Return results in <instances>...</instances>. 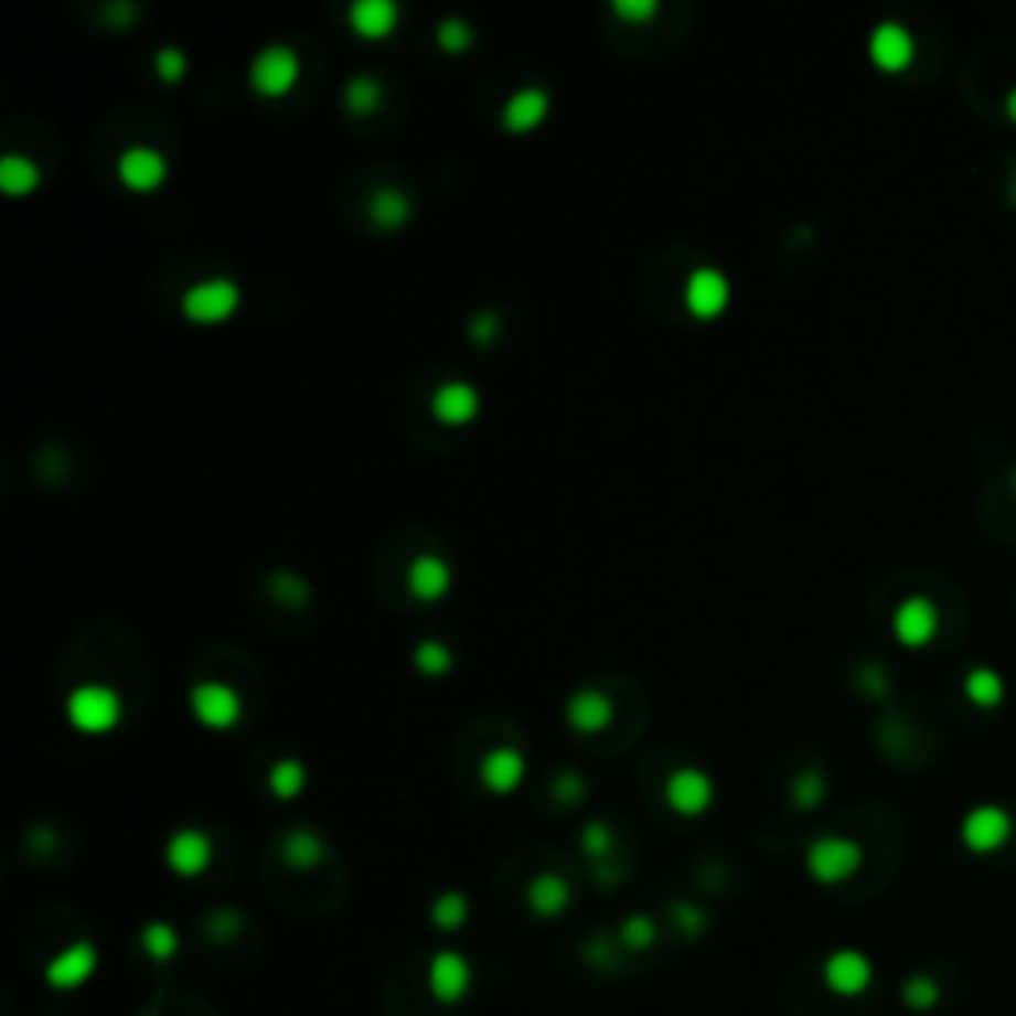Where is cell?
Wrapping results in <instances>:
<instances>
[{"instance_id": "obj_1", "label": "cell", "mask_w": 1016, "mask_h": 1016, "mask_svg": "<svg viewBox=\"0 0 1016 1016\" xmlns=\"http://www.w3.org/2000/svg\"><path fill=\"white\" fill-rule=\"evenodd\" d=\"M183 318L195 322V327H218L227 322L238 307H243V290H238L235 278L218 275V278H203L195 287L183 290Z\"/></svg>"}, {"instance_id": "obj_2", "label": "cell", "mask_w": 1016, "mask_h": 1016, "mask_svg": "<svg viewBox=\"0 0 1016 1016\" xmlns=\"http://www.w3.org/2000/svg\"><path fill=\"white\" fill-rule=\"evenodd\" d=\"M64 710H68V723L76 730H84V735H104V730H111L119 723L124 703H119L116 691L104 687V683H79L68 695V703H64Z\"/></svg>"}, {"instance_id": "obj_3", "label": "cell", "mask_w": 1016, "mask_h": 1016, "mask_svg": "<svg viewBox=\"0 0 1016 1016\" xmlns=\"http://www.w3.org/2000/svg\"><path fill=\"white\" fill-rule=\"evenodd\" d=\"M302 76V60L290 44H267L250 60V88L267 99H282Z\"/></svg>"}, {"instance_id": "obj_4", "label": "cell", "mask_w": 1016, "mask_h": 1016, "mask_svg": "<svg viewBox=\"0 0 1016 1016\" xmlns=\"http://www.w3.org/2000/svg\"><path fill=\"white\" fill-rule=\"evenodd\" d=\"M862 866V846L854 838H838V834H826V838H814L806 849V869L810 878L822 881V886H838V881L854 878Z\"/></svg>"}, {"instance_id": "obj_5", "label": "cell", "mask_w": 1016, "mask_h": 1016, "mask_svg": "<svg viewBox=\"0 0 1016 1016\" xmlns=\"http://www.w3.org/2000/svg\"><path fill=\"white\" fill-rule=\"evenodd\" d=\"M191 710L195 719L211 730H231L238 719H243V699L238 691L223 680H203L191 687Z\"/></svg>"}, {"instance_id": "obj_6", "label": "cell", "mask_w": 1016, "mask_h": 1016, "mask_svg": "<svg viewBox=\"0 0 1016 1016\" xmlns=\"http://www.w3.org/2000/svg\"><path fill=\"white\" fill-rule=\"evenodd\" d=\"M116 175L128 191L148 195V191H156L168 179V156L159 148H148V143H131V148L119 151Z\"/></svg>"}, {"instance_id": "obj_7", "label": "cell", "mask_w": 1016, "mask_h": 1016, "mask_svg": "<svg viewBox=\"0 0 1016 1016\" xmlns=\"http://www.w3.org/2000/svg\"><path fill=\"white\" fill-rule=\"evenodd\" d=\"M663 794H667V806H672L675 814H683V819H695V814H703V810L715 802V782H710L707 770L680 767L672 779H667Z\"/></svg>"}, {"instance_id": "obj_8", "label": "cell", "mask_w": 1016, "mask_h": 1016, "mask_svg": "<svg viewBox=\"0 0 1016 1016\" xmlns=\"http://www.w3.org/2000/svg\"><path fill=\"white\" fill-rule=\"evenodd\" d=\"M469 985H473V965H469L464 953H457V949L434 953V961H429V993L441 1005H457L469 993Z\"/></svg>"}, {"instance_id": "obj_9", "label": "cell", "mask_w": 1016, "mask_h": 1016, "mask_svg": "<svg viewBox=\"0 0 1016 1016\" xmlns=\"http://www.w3.org/2000/svg\"><path fill=\"white\" fill-rule=\"evenodd\" d=\"M683 298H687V310L695 318H719L730 302V282L723 270L715 267H699L687 275V287H683Z\"/></svg>"}, {"instance_id": "obj_10", "label": "cell", "mask_w": 1016, "mask_h": 1016, "mask_svg": "<svg viewBox=\"0 0 1016 1016\" xmlns=\"http://www.w3.org/2000/svg\"><path fill=\"white\" fill-rule=\"evenodd\" d=\"M1008 834H1013V819H1008L1001 806L969 810L965 822H961V838H965L969 849H977V854H993V849H1001L1008 842Z\"/></svg>"}, {"instance_id": "obj_11", "label": "cell", "mask_w": 1016, "mask_h": 1016, "mask_svg": "<svg viewBox=\"0 0 1016 1016\" xmlns=\"http://www.w3.org/2000/svg\"><path fill=\"white\" fill-rule=\"evenodd\" d=\"M96 965H99L96 945H88V941H76V945L60 949L56 958L49 961V969H44V981H49L52 988H79V985H88V981L96 977Z\"/></svg>"}, {"instance_id": "obj_12", "label": "cell", "mask_w": 1016, "mask_h": 1016, "mask_svg": "<svg viewBox=\"0 0 1016 1016\" xmlns=\"http://www.w3.org/2000/svg\"><path fill=\"white\" fill-rule=\"evenodd\" d=\"M894 635L901 648H926L938 635V608L926 596H906L894 612Z\"/></svg>"}, {"instance_id": "obj_13", "label": "cell", "mask_w": 1016, "mask_h": 1016, "mask_svg": "<svg viewBox=\"0 0 1016 1016\" xmlns=\"http://www.w3.org/2000/svg\"><path fill=\"white\" fill-rule=\"evenodd\" d=\"M869 60L881 72H906L913 64V36L898 20H881L878 29L869 32Z\"/></svg>"}, {"instance_id": "obj_14", "label": "cell", "mask_w": 1016, "mask_h": 1016, "mask_svg": "<svg viewBox=\"0 0 1016 1016\" xmlns=\"http://www.w3.org/2000/svg\"><path fill=\"white\" fill-rule=\"evenodd\" d=\"M163 858H168V866L175 869L179 878H195V874H203V869L211 866L215 846H211V838L203 834V830L188 826V830H175V834H171Z\"/></svg>"}, {"instance_id": "obj_15", "label": "cell", "mask_w": 1016, "mask_h": 1016, "mask_svg": "<svg viewBox=\"0 0 1016 1016\" xmlns=\"http://www.w3.org/2000/svg\"><path fill=\"white\" fill-rule=\"evenodd\" d=\"M548 108H553L548 88L528 84V88H516L513 96H509V104H504V111H501V124H504V131H513V136H528V131H536L544 124Z\"/></svg>"}, {"instance_id": "obj_16", "label": "cell", "mask_w": 1016, "mask_h": 1016, "mask_svg": "<svg viewBox=\"0 0 1016 1016\" xmlns=\"http://www.w3.org/2000/svg\"><path fill=\"white\" fill-rule=\"evenodd\" d=\"M568 723H573L580 735H600V730L612 727L616 719V703L596 687H580L568 695V707H564Z\"/></svg>"}, {"instance_id": "obj_17", "label": "cell", "mask_w": 1016, "mask_h": 1016, "mask_svg": "<svg viewBox=\"0 0 1016 1016\" xmlns=\"http://www.w3.org/2000/svg\"><path fill=\"white\" fill-rule=\"evenodd\" d=\"M822 977H826V985L834 988V993H842V997H854V993H862V988L869 985L874 969H869L866 953H858V949H838V953H830V958H826Z\"/></svg>"}, {"instance_id": "obj_18", "label": "cell", "mask_w": 1016, "mask_h": 1016, "mask_svg": "<svg viewBox=\"0 0 1016 1016\" xmlns=\"http://www.w3.org/2000/svg\"><path fill=\"white\" fill-rule=\"evenodd\" d=\"M405 584H409V592H414L417 600L434 603V600H441V596L449 592V584H453V568H449V560H441V556L421 553V556H414V560H409Z\"/></svg>"}, {"instance_id": "obj_19", "label": "cell", "mask_w": 1016, "mask_h": 1016, "mask_svg": "<svg viewBox=\"0 0 1016 1016\" xmlns=\"http://www.w3.org/2000/svg\"><path fill=\"white\" fill-rule=\"evenodd\" d=\"M429 409H434V417L441 425H469L481 414V394L469 382H445L437 385Z\"/></svg>"}, {"instance_id": "obj_20", "label": "cell", "mask_w": 1016, "mask_h": 1016, "mask_svg": "<svg viewBox=\"0 0 1016 1016\" xmlns=\"http://www.w3.org/2000/svg\"><path fill=\"white\" fill-rule=\"evenodd\" d=\"M524 770H528V762H524L521 750L516 747H493L481 759V782L493 790V794H513V790L524 782Z\"/></svg>"}, {"instance_id": "obj_21", "label": "cell", "mask_w": 1016, "mask_h": 1016, "mask_svg": "<svg viewBox=\"0 0 1016 1016\" xmlns=\"http://www.w3.org/2000/svg\"><path fill=\"white\" fill-rule=\"evenodd\" d=\"M397 20H402V9L394 0H357V4H350V29L362 40L394 36Z\"/></svg>"}, {"instance_id": "obj_22", "label": "cell", "mask_w": 1016, "mask_h": 1016, "mask_svg": "<svg viewBox=\"0 0 1016 1016\" xmlns=\"http://www.w3.org/2000/svg\"><path fill=\"white\" fill-rule=\"evenodd\" d=\"M524 901H528V909H533L536 918H560L564 909H568V901H573V889H568V881L560 878V874H536L533 881H528V889H524Z\"/></svg>"}, {"instance_id": "obj_23", "label": "cell", "mask_w": 1016, "mask_h": 1016, "mask_svg": "<svg viewBox=\"0 0 1016 1016\" xmlns=\"http://www.w3.org/2000/svg\"><path fill=\"white\" fill-rule=\"evenodd\" d=\"M365 215H370V223L377 231H402L409 223V215H414V203H409V195L402 188H377L370 195V203H365Z\"/></svg>"}, {"instance_id": "obj_24", "label": "cell", "mask_w": 1016, "mask_h": 1016, "mask_svg": "<svg viewBox=\"0 0 1016 1016\" xmlns=\"http://www.w3.org/2000/svg\"><path fill=\"white\" fill-rule=\"evenodd\" d=\"M36 188H40V168L32 163L29 156H20V151L0 156V191H4V195L24 199V195H32Z\"/></svg>"}, {"instance_id": "obj_25", "label": "cell", "mask_w": 1016, "mask_h": 1016, "mask_svg": "<svg viewBox=\"0 0 1016 1016\" xmlns=\"http://www.w3.org/2000/svg\"><path fill=\"white\" fill-rule=\"evenodd\" d=\"M282 858L295 869H314L318 862L327 858V842L318 838L314 830H290L282 838Z\"/></svg>"}, {"instance_id": "obj_26", "label": "cell", "mask_w": 1016, "mask_h": 1016, "mask_svg": "<svg viewBox=\"0 0 1016 1016\" xmlns=\"http://www.w3.org/2000/svg\"><path fill=\"white\" fill-rule=\"evenodd\" d=\"M267 787H270V794L282 799V802L298 799V794L307 790V767H302L298 759H278L267 774Z\"/></svg>"}, {"instance_id": "obj_27", "label": "cell", "mask_w": 1016, "mask_h": 1016, "mask_svg": "<svg viewBox=\"0 0 1016 1016\" xmlns=\"http://www.w3.org/2000/svg\"><path fill=\"white\" fill-rule=\"evenodd\" d=\"M342 104L354 116H370V111L382 108V84L374 76H350L342 88Z\"/></svg>"}, {"instance_id": "obj_28", "label": "cell", "mask_w": 1016, "mask_h": 1016, "mask_svg": "<svg viewBox=\"0 0 1016 1016\" xmlns=\"http://www.w3.org/2000/svg\"><path fill=\"white\" fill-rule=\"evenodd\" d=\"M965 695L977 707H997L1001 699H1005V680H1001L993 667H973V672L965 675Z\"/></svg>"}, {"instance_id": "obj_29", "label": "cell", "mask_w": 1016, "mask_h": 1016, "mask_svg": "<svg viewBox=\"0 0 1016 1016\" xmlns=\"http://www.w3.org/2000/svg\"><path fill=\"white\" fill-rule=\"evenodd\" d=\"M429 921H434L437 929H445V933L461 929L464 921H469V898H464V894H457V889H445V894H437L434 909H429Z\"/></svg>"}, {"instance_id": "obj_30", "label": "cell", "mask_w": 1016, "mask_h": 1016, "mask_svg": "<svg viewBox=\"0 0 1016 1016\" xmlns=\"http://www.w3.org/2000/svg\"><path fill=\"white\" fill-rule=\"evenodd\" d=\"M139 945H143V953H148L151 961H171L179 953V933L168 921H151V926H143V933H139Z\"/></svg>"}, {"instance_id": "obj_31", "label": "cell", "mask_w": 1016, "mask_h": 1016, "mask_svg": "<svg viewBox=\"0 0 1016 1016\" xmlns=\"http://www.w3.org/2000/svg\"><path fill=\"white\" fill-rule=\"evenodd\" d=\"M414 667L421 675H449L453 672V652L437 640H421L414 648Z\"/></svg>"}, {"instance_id": "obj_32", "label": "cell", "mask_w": 1016, "mask_h": 1016, "mask_svg": "<svg viewBox=\"0 0 1016 1016\" xmlns=\"http://www.w3.org/2000/svg\"><path fill=\"white\" fill-rule=\"evenodd\" d=\"M655 938H660V929H655V921L648 918V913H632V918H623V926H620V945L623 949L643 953V949L655 945Z\"/></svg>"}, {"instance_id": "obj_33", "label": "cell", "mask_w": 1016, "mask_h": 1016, "mask_svg": "<svg viewBox=\"0 0 1016 1016\" xmlns=\"http://www.w3.org/2000/svg\"><path fill=\"white\" fill-rule=\"evenodd\" d=\"M822 794H826V779H822L819 770H802L799 779H794V787H790V799H794V806H802V810L819 806Z\"/></svg>"}, {"instance_id": "obj_34", "label": "cell", "mask_w": 1016, "mask_h": 1016, "mask_svg": "<svg viewBox=\"0 0 1016 1016\" xmlns=\"http://www.w3.org/2000/svg\"><path fill=\"white\" fill-rule=\"evenodd\" d=\"M437 44H441L445 52H464L473 44V29H469L461 17H445L441 24H437Z\"/></svg>"}, {"instance_id": "obj_35", "label": "cell", "mask_w": 1016, "mask_h": 1016, "mask_svg": "<svg viewBox=\"0 0 1016 1016\" xmlns=\"http://www.w3.org/2000/svg\"><path fill=\"white\" fill-rule=\"evenodd\" d=\"M270 588H275L278 600H287L290 608H302V603L310 600L307 580H302L298 573H275V576H270Z\"/></svg>"}, {"instance_id": "obj_36", "label": "cell", "mask_w": 1016, "mask_h": 1016, "mask_svg": "<svg viewBox=\"0 0 1016 1016\" xmlns=\"http://www.w3.org/2000/svg\"><path fill=\"white\" fill-rule=\"evenodd\" d=\"M156 76L168 79V84H175V79L188 76V52L175 49V44H168V49L156 52Z\"/></svg>"}, {"instance_id": "obj_37", "label": "cell", "mask_w": 1016, "mask_h": 1016, "mask_svg": "<svg viewBox=\"0 0 1016 1016\" xmlns=\"http://www.w3.org/2000/svg\"><path fill=\"white\" fill-rule=\"evenodd\" d=\"M584 854L588 858H608L612 854V830L603 826V822H588L584 826Z\"/></svg>"}, {"instance_id": "obj_38", "label": "cell", "mask_w": 1016, "mask_h": 1016, "mask_svg": "<svg viewBox=\"0 0 1016 1016\" xmlns=\"http://www.w3.org/2000/svg\"><path fill=\"white\" fill-rule=\"evenodd\" d=\"M584 779L580 774H573V770H564V774H556V782H553V794H556V802H564V806H576V802L584 799Z\"/></svg>"}, {"instance_id": "obj_39", "label": "cell", "mask_w": 1016, "mask_h": 1016, "mask_svg": "<svg viewBox=\"0 0 1016 1016\" xmlns=\"http://www.w3.org/2000/svg\"><path fill=\"white\" fill-rule=\"evenodd\" d=\"M675 921H680V929L687 933V938H699L703 929H707V918H703V909L687 906V901H680V906H675Z\"/></svg>"}, {"instance_id": "obj_40", "label": "cell", "mask_w": 1016, "mask_h": 1016, "mask_svg": "<svg viewBox=\"0 0 1016 1016\" xmlns=\"http://www.w3.org/2000/svg\"><path fill=\"white\" fill-rule=\"evenodd\" d=\"M906 1001L913 1008H929L933 1001H938V988H933V981H926V977H913L906 985Z\"/></svg>"}, {"instance_id": "obj_41", "label": "cell", "mask_w": 1016, "mask_h": 1016, "mask_svg": "<svg viewBox=\"0 0 1016 1016\" xmlns=\"http://www.w3.org/2000/svg\"><path fill=\"white\" fill-rule=\"evenodd\" d=\"M612 9L620 12V17H628V20H648V17H655V9H660V4H655V0H616Z\"/></svg>"}, {"instance_id": "obj_42", "label": "cell", "mask_w": 1016, "mask_h": 1016, "mask_svg": "<svg viewBox=\"0 0 1016 1016\" xmlns=\"http://www.w3.org/2000/svg\"><path fill=\"white\" fill-rule=\"evenodd\" d=\"M469 334H473L477 342H489V338L496 334V318L493 314H477L473 322H469Z\"/></svg>"}, {"instance_id": "obj_43", "label": "cell", "mask_w": 1016, "mask_h": 1016, "mask_svg": "<svg viewBox=\"0 0 1016 1016\" xmlns=\"http://www.w3.org/2000/svg\"><path fill=\"white\" fill-rule=\"evenodd\" d=\"M231 926H238V913H231V909H227V913H215V918H211V929H215V933H227Z\"/></svg>"}, {"instance_id": "obj_44", "label": "cell", "mask_w": 1016, "mask_h": 1016, "mask_svg": "<svg viewBox=\"0 0 1016 1016\" xmlns=\"http://www.w3.org/2000/svg\"><path fill=\"white\" fill-rule=\"evenodd\" d=\"M108 12L111 20H136V4H108Z\"/></svg>"}, {"instance_id": "obj_45", "label": "cell", "mask_w": 1016, "mask_h": 1016, "mask_svg": "<svg viewBox=\"0 0 1016 1016\" xmlns=\"http://www.w3.org/2000/svg\"><path fill=\"white\" fill-rule=\"evenodd\" d=\"M1005 111H1008V119H1013V124H1016V88L1008 92V99H1005Z\"/></svg>"}, {"instance_id": "obj_46", "label": "cell", "mask_w": 1016, "mask_h": 1016, "mask_svg": "<svg viewBox=\"0 0 1016 1016\" xmlns=\"http://www.w3.org/2000/svg\"><path fill=\"white\" fill-rule=\"evenodd\" d=\"M1008 191H1013V203H1016V171H1013V183H1008Z\"/></svg>"}, {"instance_id": "obj_47", "label": "cell", "mask_w": 1016, "mask_h": 1016, "mask_svg": "<svg viewBox=\"0 0 1016 1016\" xmlns=\"http://www.w3.org/2000/svg\"><path fill=\"white\" fill-rule=\"evenodd\" d=\"M1013 484H1016V473H1013Z\"/></svg>"}]
</instances>
